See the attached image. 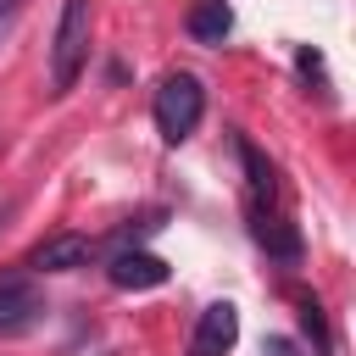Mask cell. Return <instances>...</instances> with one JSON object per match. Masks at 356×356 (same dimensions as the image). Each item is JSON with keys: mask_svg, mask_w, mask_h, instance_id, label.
<instances>
[{"mask_svg": "<svg viewBox=\"0 0 356 356\" xmlns=\"http://www.w3.org/2000/svg\"><path fill=\"white\" fill-rule=\"evenodd\" d=\"M89 33H95V6L61 0L56 33H50V95H67L78 83V72L89 67Z\"/></svg>", "mask_w": 356, "mask_h": 356, "instance_id": "1", "label": "cell"}, {"mask_svg": "<svg viewBox=\"0 0 356 356\" xmlns=\"http://www.w3.org/2000/svg\"><path fill=\"white\" fill-rule=\"evenodd\" d=\"M150 117H156V134H161L167 145H184V139L200 128V117H206V89H200V78H195V72H167V78L156 83V95H150Z\"/></svg>", "mask_w": 356, "mask_h": 356, "instance_id": "2", "label": "cell"}, {"mask_svg": "<svg viewBox=\"0 0 356 356\" xmlns=\"http://www.w3.org/2000/svg\"><path fill=\"white\" fill-rule=\"evenodd\" d=\"M44 295L28 278H0V339H22L44 323Z\"/></svg>", "mask_w": 356, "mask_h": 356, "instance_id": "3", "label": "cell"}, {"mask_svg": "<svg viewBox=\"0 0 356 356\" xmlns=\"http://www.w3.org/2000/svg\"><path fill=\"white\" fill-rule=\"evenodd\" d=\"M95 261V239L89 234H50V239H39L33 250H28V273H39V278H50V273H78V267H89Z\"/></svg>", "mask_w": 356, "mask_h": 356, "instance_id": "4", "label": "cell"}, {"mask_svg": "<svg viewBox=\"0 0 356 356\" xmlns=\"http://www.w3.org/2000/svg\"><path fill=\"white\" fill-rule=\"evenodd\" d=\"M234 339H239V312H234V300H211V306L195 317L189 356H228Z\"/></svg>", "mask_w": 356, "mask_h": 356, "instance_id": "5", "label": "cell"}, {"mask_svg": "<svg viewBox=\"0 0 356 356\" xmlns=\"http://www.w3.org/2000/svg\"><path fill=\"white\" fill-rule=\"evenodd\" d=\"M167 273H172V267H167L156 250H139V245H134V250L122 245V250L106 261V278H111L117 289H161Z\"/></svg>", "mask_w": 356, "mask_h": 356, "instance_id": "6", "label": "cell"}, {"mask_svg": "<svg viewBox=\"0 0 356 356\" xmlns=\"http://www.w3.org/2000/svg\"><path fill=\"white\" fill-rule=\"evenodd\" d=\"M250 239L273 256V261H300V228L289 222V217H278L273 206H261V211H250Z\"/></svg>", "mask_w": 356, "mask_h": 356, "instance_id": "7", "label": "cell"}, {"mask_svg": "<svg viewBox=\"0 0 356 356\" xmlns=\"http://www.w3.org/2000/svg\"><path fill=\"white\" fill-rule=\"evenodd\" d=\"M234 150H239V167H245V206H250V211L273 206V195H278V172H273V161H267L245 134L234 139Z\"/></svg>", "mask_w": 356, "mask_h": 356, "instance_id": "8", "label": "cell"}, {"mask_svg": "<svg viewBox=\"0 0 356 356\" xmlns=\"http://www.w3.org/2000/svg\"><path fill=\"white\" fill-rule=\"evenodd\" d=\"M184 33H189L195 44H222V39L234 33V6H228V0H195L189 17H184Z\"/></svg>", "mask_w": 356, "mask_h": 356, "instance_id": "9", "label": "cell"}, {"mask_svg": "<svg viewBox=\"0 0 356 356\" xmlns=\"http://www.w3.org/2000/svg\"><path fill=\"white\" fill-rule=\"evenodd\" d=\"M295 72H300L306 83L317 78V95H328V78H323V56H317V50H306V44H300V50H295Z\"/></svg>", "mask_w": 356, "mask_h": 356, "instance_id": "10", "label": "cell"}, {"mask_svg": "<svg viewBox=\"0 0 356 356\" xmlns=\"http://www.w3.org/2000/svg\"><path fill=\"white\" fill-rule=\"evenodd\" d=\"M22 6H28V0H0V44L11 39V28H17V17H22Z\"/></svg>", "mask_w": 356, "mask_h": 356, "instance_id": "11", "label": "cell"}]
</instances>
